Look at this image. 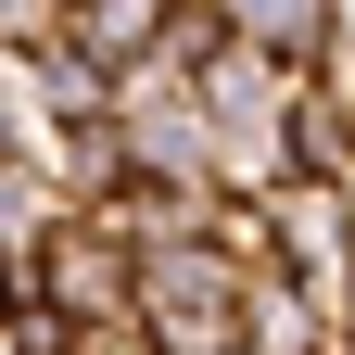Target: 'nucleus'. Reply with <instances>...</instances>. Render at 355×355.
<instances>
[]
</instances>
